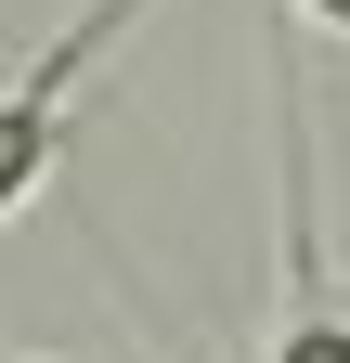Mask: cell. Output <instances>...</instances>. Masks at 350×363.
Returning a JSON list of instances; mask_svg holds the SVG:
<instances>
[{"mask_svg": "<svg viewBox=\"0 0 350 363\" xmlns=\"http://www.w3.org/2000/svg\"><path fill=\"white\" fill-rule=\"evenodd\" d=\"M143 26V0H91L65 39H39L26 52V78L0 91V220H13L39 182H52V156H65V130H78V91H91V65L117 52V39Z\"/></svg>", "mask_w": 350, "mask_h": 363, "instance_id": "cell-1", "label": "cell"}, {"mask_svg": "<svg viewBox=\"0 0 350 363\" xmlns=\"http://www.w3.org/2000/svg\"><path fill=\"white\" fill-rule=\"evenodd\" d=\"M273 363H350V311L324 286H298V311L273 325Z\"/></svg>", "mask_w": 350, "mask_h": 363, "instance_id": "cell-2", "label": "cell"}, {"mask_svg": "<svg viewBox=\"0 0 350 363\" xmlns=\"http://www.w3.org/2000/svg\"><path fill=\"white\" fill-rule=\"evenodd\" d=\"M0 363H39V350H0Z\"/></svg>", "mask_w": 350, "mask_h": 363, "instance_id": "cell-3", "label": "cell"}]
</instances>
